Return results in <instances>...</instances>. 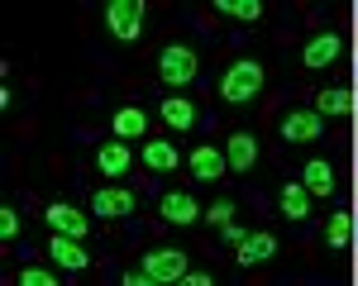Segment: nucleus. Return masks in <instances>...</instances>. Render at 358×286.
<instances>
[{
	"mask_svg": "<svg viewBox=\"0 0 358 286\" xmlns=\"http://www.w3.org/2000/svg\"><path fill=\"white\" fill-rule=\"evenodd\" d=\"M306 191H315V196H330L334 191V172H330V163H306Z\"/></svg>",
	"mask_w": 358,
	"mask_h": 286,
	"instance_id": "obj_18",
	"label": "nucleus"
},
{
	"mask_svg": "<svg viewBox=\"0 0 358 286\" xmlns=\"http://www.w3.org/2000/svg\"><path fill=\"white\" fill-rule=\"evenodd\" d=\"M91 210H96L101 220H115V215H134V196H129L124 186H106V191H96V196H91Z\"/></svg>",
	"mask_w": 358,
	"mask_h": 286,
	"instance_id": "obj_7",
	"label": "nucleus"
},
{
	"mask_svg": "<svg viewBox=\"0 0 358 286\" xmlns=\"http://www.w3.org/2000/svg\"><path fill=\"white\" fill-rule=\"evenodd\" d=\"M224 158H229V167H234V172H248L253 163H258V139H253V134H229Z\"/></svg>",
	"mask_w": 358,
	"mask_h": 286,
	"instance_id": "obj_10",
	"label": "nucleus"
},
{
	"mask_svg": "<svg viewBox=\"0 0 358 286\" xmlns=\"http://www.w3.org/2000/svg\"><path fill=\"white\" fill-rule=\"evenodd\" d=\"M315 105H320V114H349L358 105L354 96H349V91H339V86H330V91H320V100H315Z\"/></svg>",
	"mask_w": 358,
	"mask_h": 286,
	"instance_id": "obj_20",
	"label": "nucleus"
},
{
	"mask_svg": "<svg viewBox=\"0 0 358 286\" xmlns=\"http://www.w3.org/2000/svg\"><path fill=\"white\" fill-rule=\"evenodd\" d=\"M215 10H220V15H229V20H258V15H263V5H258V0H215Z\"/></svg>",
	"mask_w": 358,
	"mask_h": 286,
	"instance_id": "obj_21",
	"label": "nucleus"
},
{
	"mask_svg": "<svg viewBox=\"0 0 358 286\" xmlns=\"http://www.w3.org/2000/svg\"><path fill=\"white\" fill-rule=\"evenodd\" d=\"M158 72H163L167 86H187L196 77V53L182 48V43H172V48H163V57H158Z\"/></svg>",
	"mask_w": 358,
	"mask_h": 286,
	"instance_id": "obj_4",
	"label": "nucleus"
},
{
	"mask_svg": "<svg viewBox=\"0 0 358 286\" xmlns=\"http://www.w3.org/2000/svg\"><path fill=\"white\" fill-rule=\"evenodd\" d=\"M282 139H287V143L320 139V110H292V114H282Z\"/></svg>",
	"mask_w": 358,
	"mask_h": 286,
	"instance_id": "obj_6",
	"label": "nucleus"
},
{
	"mask_svg": "<svg viewBox=\"0 0 358 286\" xmlns=\"http://www.w3.org/2000/svg\"><path fill=\"white\" fill-rule=\"evenodd\" d=\"M220 234H224V243H234V248H239V243H244V239H248V234H244V229H239V225H224Z\"/></svg>",
	"mask_w": 358,
	"mask_h": 286,
	"instance_id": "obj_27",
	"label": "nucleus"
},
{
	"mask_svg": "<svg viewBox=\"0 0 358 286\" xmlns=\"http://www.w3.org/2000/svg\"><path fill=\"white\" fill-rule=\"evenodd\" d=\"M224 167H229V158H224L220 148H210V143H201L192 153V172H196V181H220Z\"/></svg>",
	"mask_w": 358,
	"mask_h": 286,
	"instance_id": "obj_9",
	"label": "nucleus"
},
{
	"mask_svg": "<svg viewBox=\"0 0 358 286\" xmlns=\"http://www.w3.org/2000/svg\"><path fill=\"white\" fill-rule=\"evenodd\" d=\"M148 277L158 286H167V282H182V272H187V253L182 248H153V253H143V262H138Z\"/></svg>",
	"mask_w": 358,
	"mask_h": 286,
	"instance_id": "obj_3",
	"label": "nucleus"
},
{
	"mask_svg": "<svg viewBox=\"0 0 358 286\" xmlns=\"http://www.w3.org/2000/svg\"><path fill=\"white\" fill-rule=\"evenodd\" d=\"M43 220H48L53 234H67V239H86V234H91V220H86L77 205H62V200L48 205V215H43Z\"/></svg>",
	"mask_w": 358,
	"mask_h": 286,
	"instance_id": "obj_5",
	"label": "nucleus"
},
{
	"mask_svg": "<svg viewBox=\"0 0 358 286\" xmlns=\"http://www.w3.org/2000/svg\"><path fill=\"white\" fill-rule=\"evenodd\" d=\"M143 163H148V167L153 172H172L177 167V148H172V143H143Z\"/></svg>",
	"mask_w": 358,
	"mask_h": 286,
	"instance_id": "obj_19",
	"label": "nucleus"
},
{
	"mask_svg": "<svg viewBox=\"0 0 358 286\" xmlns=\"http://www.w3.org/2000/svg\"><path fill=\"white\" fill-rule=\"evenodd\" d=\"M96 167L106 172V176H124V172H129V143H124V139L106 143V148L96 153Z\"/></svg>",
	"mask_w": 358,
	"mask_h": 286,
	"instance_id": "obj_14",
	"label": "nucleus"
},
{
	"mask_svg": "<svg viewBox=\"0 0 358 286\" xmlns=\"http://www.w3.org/2000/svg\"><path fill=\"white\" fill-rule=\"evenodd\" d=\"M229 215H234V205H229V200H215V205H210V210H206V220H210V225H229Z\"/></svg>",
	"mask_w": 358,
	"mask_h": 286,
	"instance_id": "obj_24",
	"label": "nucleus"
},
{
	"mask_svg": "<svg viewBox=\"0 0 358 286\" xmlns=\"http://www.w3.org/2000/svg\"><path fill=\"white\" fill-rule=\"evenodd\" d=\"M163 124H167V129H192V124H196V105H192V100H182V96H172V100L163 105Z\"/></svg>",
	"mask_w": 358,
	"mask_h": 286,
	"instance_id": "obj_17",
	"label": "nucleus"
},
{
	"mask_svg": "<svg viewBox=\"0 0 358 286\" xmlns=\"http://www.w3.org/2000/svg\"><path fill=\"white\" fill-rule=\"evenodd\" d=\"M273 253H277V239H273V234H248L244 243H239V262H244V267H253V262H268Z\"/></svg>",
	"mask_w": 358,
	"mask_h": 286,
	"instance_id": "obj_15",
	"label": "nucleus"
},
{
	"mask_svg": "<svg viewBox=\"0 0 358 286\" xmlns=\"http://www.w3.org/2000/svg\"><path fill=\"white\" fill-rule=\"evenodd\" d=\"M182 282L187 286H210V272H182Z\"/></svg>",
	"mask_w": 358,
	"mask_h": 286,
	"instance_id": "obj_28",
	"label": "nucleus"
},
{
	"mask_svg": "<svg viewBox=\"0 0 358 286\" xmlns=\"http://www.w3.org/2000/svg\"><path fill=\"white\" fill-rule=\"evenodd\" d=\"M53 262L57 267H67V272H82L86 262V248H82V239H67V234H53Z\"/></svg>",
	"mask_w": 358,
	"mask_h": 286,
	"instance_id": "obj_11",
	"label": "nucleus"
},
{
	"mask_svg": "<svg viewBox=\"0 0 358 286\" xmlns=\"http://www.w3.org/2000/svg\"><path fill=\"white\" fill-rule=\"evenodd\" d=\"M282 215H287V220H306V215H310V191H306V181H282Z\"/></svg>",
	"mask_w": 358,
	"mask_h": 286,
	"instance_id": "obj_12",
	"label": "nucleus"
},
{
	"mask_svg": "<svg viewBox=\"0 0 358 286\" xmlns=\"http://www.w3.org/2000/svg\"><path fill=\"white\" fill-rule=\"evenodd\" d=\"M339 48H344V43H339V33H320V38H310V43H306V67H330L334 57H339Z\"/></svg>",
	"mask_w": 358,
	"mask_h": 286,
	"instance_id": "obj_13",
	"label": "nucleus"
},
{
	"mask_svg": "<svg viewBox=\"0 0 358 286\" xmlns=\"http://www.w3.org/2000/svg\"><path fill=\"white\" fill-rule=\"evenodd\" d=\"M124 286H158V282H153L143 267H134V272H124Z\"/></svg>",
	"mask_w": 358,
	"mask_h": 286,
	"instance_id": "obj_26",
	"label": "nucleus"
},
{
	"mask_svg": "<svg viewBox=\"0 0 358 286\" xmlns=\"http://www.w3.org/2000/svg\"><path fill=\"white\" fill-rule=\"evenodd\" d=\"M106 29H110L115 38L134 43L138 33H143V0H110L106 5Z\"/></svg>",
	"mask_w": 358,
	"mask_h": 286,
	"instance_id": "obj_2",
	"label": "nucleus"
},
{
	"mask_svg": "<svg viewBox=\"0 0 358 286\" xmlns=\"http://www.w3.org/2000/svg\"><path fill=\"white\" fill-rule=\"evenodd\" d=\"M0 234H5V239H15V234H20V215H15V205H5V210H0Z\"/></svg>",
	"mask_w": 358,
	"mask_h": 286,
	"instance_id": "obj_25",
	"label": "nucleus"
},
{
	"mask_svg": "<svg viewBox=\"0 0 358 286\" xmlns=\"http://www.w3.org/2000/svg\"><path fill=\"white\" fill-rule=\"evenodd\" d=\"M349 234H354V215H334V220H330V229H325L330 248H344V243H349Z\"/></svg>",
	"mask_w": 358,
	"mask_h": 286,
	"instance_id": "obj_22",
	"label": "nucleus"
},
{
	"mask_svg": "<svg viewBox=\"0 0 358 286\" xmlns=\"http://www.w3.org/2000/svg\"><path fill=\"white\" fill-rule=\"evenodd\" d=\"M20 286H53V272H43V267H24V272H20Z\"/></svg>",
	"mask_w": 358,
	"mask_h": 286,
	"instance_id": "obj_23",
	"label": "nucleus"
},
{
	"mask_svg": "<svg viewBox=\"0 0 358 286\" xmlns=\"http://www.w3.org/2000/svg\"><path fill=\"white\" fill-rule=\"evenodd\" d=\"M158 215H163L167 225H196V220H201V205H196L187 191H172V196L158 200Z\"/></svg>",
	"mask_w": 358,
	"mask_h": 286,
	"instance_id": "obj_8",
	"label": "nucleus"
},
{
	"mask_svg": "<svg viewBox=\"0 0 358 286\" xmlns=\"http://www.w3.org/2000/svg\"><path fill=\"white\" fill-rule=\"evenodd\" d=\"M258 91H263V62H253V57L229 62V72H224V82H220V100L224 105H248Z\"/></svg>",
	"mask_w": 358,
	"mask_h": 286,
	"instance_id": "obj_1",
	"label": "nucleus"
},
{
	"mask_svg": "<svg viewBox=\"0 0 358 286\" xmlns=\"http://www.w3.org/2000/svg\"><path fill=\"white\" fill-rule=\"evenodd\" d=\"M143 129H148V114L138 110V105H124V110L115 114V139H143Z\"/></svg>",
	"mask_w": 358,
	"mask_h": 286,
	"instance_id": "obj_16",
	"label": "nucleus"
}]
</instances>
